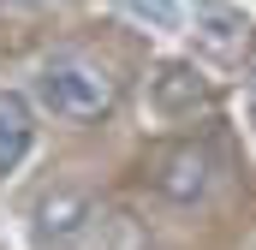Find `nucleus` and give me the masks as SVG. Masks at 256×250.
<instances>
[{
  "instance_id": "f257e3e1",
  "label": "nucleus",
  "mask_w": 256,
  "mask_h": 250,
  "mask_svg": "<svg viewBox=\"0 0 256 250\" xmlns=\"http://www.w3.org/2000/svg\"><path fill=\"white\" fill-rule=\"evenodd\" d=\"M30 102H36V114H48V120H60V125H90V120H108L114 114L120 84H114L108 66L84 60V54H54V60L36 66Z\"/></svg>"
},
{
  "instance_id": "f03ea898",
  "label": "nucleus",
  "mask_w": 256,
  "mask_h": 250,
  "mask_svg": "<svg viewBox=\"0 0 256 250\" xmlns=\"http://www.w3.org/2000/svg\"><path fill=\"white\" fill-rule=\"evenodd\" d=\"M214 173H220V161H214V149L196 143V137L155 149V161H149V185H155L161 202H173V208H196V202H208Z\"/></svg>"
},
{
  "instance_id": "7ed1b4c3",
  "label": "nucleus",
  "mask_w": 256,
  "mask_h": 250,
  "mask_svg": "<svg viewBox=\"0 0 256 250\" xmlns=\"http://www.w3.org/2000/svg\"><path fill=\"white\" fill-rule=\"evenodd\" d=\"M96 220H102V208H96V196L90 190H48L42 202H36V244H48V250H72L78 238H90L96 232Z\"/></svg>"
},
{
  "instance_id": "20e7f679",
  "label": "nucleus",
  "mask_w": 256,
  "mask_h": 250,
  "mask_svg": "<svg viewBox=\"0 0 256 250\" xmlns=\"http://www.w3.org/2000/svg\"><path fill=\"white\" fill-rule=\"evenodd\" d=\"M185 18L196 24V42H202L214 60H238L244 42H250V18H244V6H232V0H185Z\"/></svg>"
},
{
  "instance_id": "39448f33",
  "label": "nucleus",
  "mask_w": 256,
  "mask_h": 250,
  "mask_svg": "<svg viewBox=\"0 0 256 250\" xmlns=\"http://www.w3.org/2000/svg\"><path fill=\"white\" fill-rule=\"evenodd\" d=\"M149 108L161 120H191L196 108H208V78L185 60H161L149 78Z\"/></svg>"
},
{
  "instance_id": "423d86ee",
  "label": "nucleus",
  "mask_w": 256,
  "mask_h": 250,
  "mask_svg": "<svg viewBox=\"0 0 256 250\" xmlns=\"http://www.w3.org/2000/svg\"><path fill=\"white\" fill-rule=\"evenodd\" d=\"M36 149V102L24 90H0V185L30 161Z\"/></svg>"
},
{
  "instance_id": "0eeeda50",
  "label": "nucleus",
  "mask_w": 256,
  "mask_h": 250,
  "mask_svg": "<svg viewBox=\"0 0 256 250\" xmlns=\"http://www.w3.org/2000/svg\"><path fill=\"white\" fill-rule=\"evenodd\" d=\"M120 6L149 30H179L185 24V0H120Z\"/></svg>"
},
{
  "instance_id": "6e6552de",
  "label": "nucleus",
  "mask_w": 256,
  "mask_h": 250,
  "mask_svg": "<svg viewBox=\"0 0 256 250\" xmlns=\"http://www.w3.org/2000/svg\"><path fill=\"white\" fill-rule=\"evenodd\" d=\"M0 6H42V0H0Z\"/></svg>"
},
{
  "instance_id": "1a4fd4ad",
  "label": "nucleus",
  "mask_w": 256,
  "mask_h": 250,
  "mask_svg": "<svg viewBox=\"0 0 256 250\" xmlns=\"http://www.w3.org/2000/svg\"><path fill=\"white\" fill-rule=\"evenodd\" d=\"M250 114H256V84H250Z\"/></svg>"
}]
</instances>
